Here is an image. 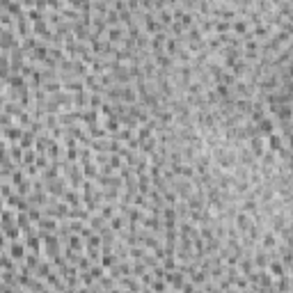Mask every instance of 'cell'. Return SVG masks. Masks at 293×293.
Returning a JSON list of instances; mask_svg holds the SVG:
<instances>
[{"mask_svg":"<svg viewBox=\"0 0 293 293\" xmlns=\"http://www.w3.org/2000/svg\"><path fill=\"white\" fill-rule=\"evenodd\" d=\"M284 142H289V140L280 137L277 133H270V137H268V149H270L273 154H280V149L284 146Z\"/></svg>","mask_w":293,"mask_h":293,"instance_id":"1","label":"cell"},{"mask_svg":"<svg viewBox=\"0 0 293 293\" xmlns=\"http://www.w3.org/2000/svg\"><path fill=\"white\" fill-rule=\"evenodd\" d=\"M259 128H261V133H263V135H270V133H273V128H275V121L263 117V119H259Z\"/></svg>","mask_w":293,"mask_h":293,"instance_id":"2","label":"cell"},{"mask_svg":"<svg viewBox=\"0 0 293 293\" xmlns=\"http://www.w3.org/2000/svg\"><path fill=\"white\" fill-rule=\"evenodd\" d=\"M252 151L256 154V158H261V156H263V140H261V135L252 137Z\"/></svg>","mask_w":293,"mask_h":293,"instance_id":"3","label":"cell"},{"mask_svg":"<svg viewBox=\"0 0 293 293\" xmlns=\"http://www.w3.org/2000/svg\"><path fill=\"white\" fill-rule=\"evenodd\" d=\"M12 254H14V259H23V247H18V245H12Z\"/></svg>","mask_w":293,"mask_h":293,"instance_id":"4","label":"cell"},{"mask_svg":"<svg viewBox=\"0 0 293 293\" xmlns=\"http://www.w3.org/2000/svg\"><path fill=\"white\" fill-rule=\"evenodd\" d=\"M245 23H243V21H240V23H234V30H236V32H245Z\"/></svg>","mask_w":293,"mask_h":293,"instance_id":"5","label":"cell"},{"mask_svg":"<svg viewBox=\"0 0 293 293\" xmlns=\"http://www.w3.org/2000/svg\"><path fill=\"white\" fill-rule=\"evenodd\" d=\"M160 21H163V23H170V21H172V16H170L167 12H163V14H160Z\"/></svg>","mask_w":293,"mask_h":293,"instance_id":"6","label":"cell"},{"mask_svg":"<svg viewBox=\"0 0 293 293\" xmlns=\"http://www.w3.org/2000/svg\"><path fill=\"white\" fill-rule=\"evenodd\" d=\"M112 261H115V259H112V256H110V254H106V259H103V263H106V266H110V263H112Z\"/></svg>","mask_w":293,"mask_h":293,"instance_id":"7","label":"cell"}]
</instances>
